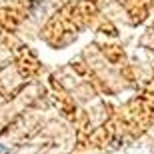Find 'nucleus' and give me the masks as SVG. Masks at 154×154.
<instances>
[{
	"mask_svg": "<svg viewBox=\"0 0 154 154\" xmlns=\"http://www.w3.org/2000/svg\"><path fill=\"white\" fill-rule=\"evenodd\" d=\"M0 152H4V148H0Z\"/></svg>",
	"mask_w": 154,
	"mask_h": 154,
	"instance_id": "obj_1",
	"label": "nucleus"
}]
</instances>
